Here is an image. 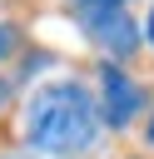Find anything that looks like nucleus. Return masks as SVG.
<instances>
[{"mask_svg":"<svg viewBox=\"0 0 154 159\" xmlns=\"http://www.w3.org/2000/svg\"><path fill=\"white\" fill-rule=\"evenodd\" d=\"M139 104H144L139 84H134L124 70L104 65V75H99V114H104V124H109V129H124V124L139 114Z\"/></svg>","mask_w":154,"mask_h":159,"instance_id":"7ed1b4c3","label":"nucleus"},{"mask_svg":"<svg viewBox=\"0 0 154 159\" xmlns=\"http://www.w3.org/2000/svg\"><path fill=\"white\" fill-rule=\"evenodd\" d=\"M149 144H154V124H149Z\"/></svg>","mask_w":154,"mask_h":159,"instance_id":"6e6552de","label":"nucleus"},{"mask_svg":"<svg viewBox=\"0 0 154 159\" xmlns=\"http://www.w3.org/2000/svg\"><path fill=\"white\" fill-rule=\"evenodd\" d=\"M70 5H89V0H70ZM109 5H124V0H109Z\"/></svg>","mask_w":154,"mask_h":159,"instance_id":"0eeeda50","label":"nucleus"},{"mask_svg":"<svg viewBox=\"0 0 154 159\" xmlns=\"http://www.w3.org/2000/svg\"><path fill=\"white\" fill-rule=\"evenodd\" d=\"M99 104L75 80H50L25 104V144L40 154H79L99 139Z\"/></svg>","mask_w":154,"mask_h":159,"instance_id":"f257e3e1","label":"nucleus"},{"mask_svg":"<svg viewBox=\"0 0 154 159\" xmlns=\"http://www.w3.org/2000/svg\"><path fill=\"white\" fill-rule=\"evenodd\" d=\"M15 50V25H0V60Z\"/></svg>","mask_w":154,"mask_h":159,"instance_id":"20e7f679","label":"nucleus"},{"mask_svg":"<svg viewBox=\"0 0 154 159\" xmlns=\"http://www.w3.org/2000/svg\"><path fill=\"white\" fill-rule=\"evenodd\" d=\"M5 99H10V80H0V109H5Z\"/></svg>","mask_w":154,"mask_h":159,"instance_id":"39448f33","label":"nucleus"},{"mask_svg":"<svg viewBox=\"0 0 154 159\" xmlns=\"http://www.w3.org/2000/svg\"><path fill=\"white\" fill-rule=\"evenodd\" d=\"M79 15V30L104 50V55H129L139 45V25L124 15V5H109V0H89V5H70Z\"/></svg>","mask_w":154,"mask_h":159,"instance_id":"f03ea898","label":"nucleus"},{"mask_svg":"<svg viewBox=\"0 0 154 159\" xmlns=\"http://www.w3.org/2000/svg\"><path fill=\"white\" fill-rule=\"evenodd\" d=\"M149 40H154V5H149Z\"/></svg>","mask_w":154,"mask_h":159,"instance_id":"423d86ee","label":"nucleus"}]
</instances>
